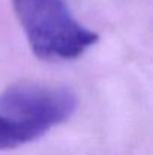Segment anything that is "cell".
I'll return each instance as SVG.
<instances>
[{"label":"cell","mask_w":153,"mask_h":155,"mask_svg":"<svg viewBox=\"0 0 153 155\" xmlns=\"http://www.w3.org/2000/svg\"><path fill=\"white\" fill-rule=\"evenodd\" d=\"M33 54L45 62H69L92 48L99 36L81 24L65 0H11Z\"/></svg>","instance_id":"7a4b0ae2"},{"label":"cell","mask_w":153,"mask_h":155,"mask_svg":"<svg viewBox=\"0 0 153 155\" xmlns=\"http://www.w3.org/2000/svg\"><path fill=\"white\" fill-rule=\"evenodd\" d=\"M78 98L65 86L23 83L0 92V151L35 142L77 111Z\"/></svg>","instance_id":"6da1fadb"}]
</instances>
